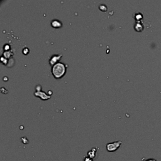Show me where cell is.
Wrapping results in <instances>:
<instances>
[{
  "mask_svg": "<svg viewBox=\"0 0 161 161\" xmlns=\"http://www.w3.org/2000/svg\"><path fill=\"white\" fill-rule=\"evenodd\" d=\"M66 72V65L62 63H57L52 67V74L54 78L59 79L62 78Z\"/></svg>",
  "mask_w": 161,
  "mask_h": 161,
  "instance_id": "6da1fadb",
  "label": "cell"
},
{
  "mask_svg": "<svg viewBox=\"0 0 161 161\" xmlns=\"http://www.w3.org/2000/svg\"><path fill=\"white\" fill-rule=\"evenodd\" d=\"M122 145V141H115L113 142H110V143H107L106 145V148H107V151L109 152H113L117 151L119 148L120 147V146Z\"/></svg>",
  "mask_w": 161,
  "mask_h": 161,
  "instance_id": "7a4b0ae2",
  "label": "cell"
},
{
  "mask_svg": "<svg viewBox=\"0 0 161 161\" xmlns=\"http://www.w3.org/2000/svg\"><path fill=\"white\" fill-rule=\"evenodd\" d=\"M35 96H37V97H39L43 99V100H46V99H48L50 98V95H48V94H46L44 92H42L41 91H36V92L34 93Z\"/></svg>",
  "mask_w": 161,
  "mask_h": 161,
  "instance_id": "3957f363",
  "label": "cell"
},
{
  "mask_svg": "<svg viewBox=\"0 0 161 161\" xmlns=\"http://www.w3.org/2000/svg\"><path fill=\"white\" fill-rule=\"evenodd\" d=\"M62 57V55H53L51 56V57L49 59V63L50 65L53 66L55 64H57L58 61H59Z\"/></svg>",
  "mask_w": 161,
  "mask_h": 161,
  "instance_id": "277c9868",
  "label": "cell"
},
{
  "mask_svg": "<svg viewBox=\"0 0 161 161\" xmlns=\"http://www.w3.org/2000/svg\"><path fill=\"white\" fill-rule=\"evenodd\" d=\"M96 152H97V150H96V148H92L91 150L88 152V156L93 159L96 157Z\"/></svg>",
  "mask_w": 161,
  "mask_h": 161,
  "instance_id": "5b68a950",
  "label": "cell"
},
{
  "mask_svg": "<svg viewBox=\"0 0 161 161\" xmlns=\"http://www.w3.org/2000/svg\"><path fill=\"white\" fill-rule=\"evenodd\" d=\"M51 25L54 28H60L62 27V23L59 20H53L51 21Z\"/></svg>",
  "mask_w": 161,
  "mask_h": 161,
  "instance_id": "8992f818",
  "label": "cell"
},
{
  "mask_svg": "<svg viewBox=\"0 0 161 161\" xmlns=\"http://www.w3.org/2000/svg\"><path fill=\"white\" fill-rule=\"evenodd\" d=\"M135 30L137 31H138V32H140V31H142L143 30V25H142V24H141L140 22H137V23H136V25H135Z\"/></svg>",
  "mask_w": 161,
  "mask_h": 161,
  "instance_id": "52a82bcc",
  "label": "cell"
},
{
  "mask_svg": "<svg viewBox=\"0 0 161 161\" xmlns=\"http://www.w3.org/2000/svg\"><path fill=\"white\" fill-rule=\"evenodd\" d=\"M99 8L101 9L102 11H107V6H105V5H101V6H99Z\"/></svg>",
  "mask_w": 161,
  "mask_h": 161,
  "instance_id": "ba28073f",
  "label": "cell"
},
{
  "mask_svg": "<svg viewBox=\"0 0 161 161\" xmlns=\"http://www.w3.org/2000/svg\"><path fill=\"white\" fill-rule=\"evenodd\" d=\"M83 161H93V159H91V157H89L87 156L84 158Z\"/></svg>",
  "mask_w": 161,
  "mask_h": 161,
  "instance_id": "9c48e42d",
  "label": "cell"
},
{
  "mask_svg": "<svg viewBox=\"0 0 161 161\" xmlns=\"http://www.w3.org/2000/svg\"><path fill=\"white\" fill-rule=\"evenodd\" d=\"M145 161H157L155 159H153V158H149V159H148L145 160Z\"/></svg>",
  "mask_w": 161,
  "mask_h": 161,
  "instance_id": "30bf717a",
  "label": "cell"
},
{
  "mask_svg": "<svg viewBox=\"0 0 161 161\" xmlns=\"http://www.w3.org/2000/svg\"><path fill=\"white\" fill-rule=\"evenodd\" d=\"M36 91H40V89H41V86L40 85H38L36 87Z\"/></svg>",
  "mask_w": 161,
  "mask_h": 161,
  "instance_id": "8fae6325",
  "label": "cell"
}]
</instances>
